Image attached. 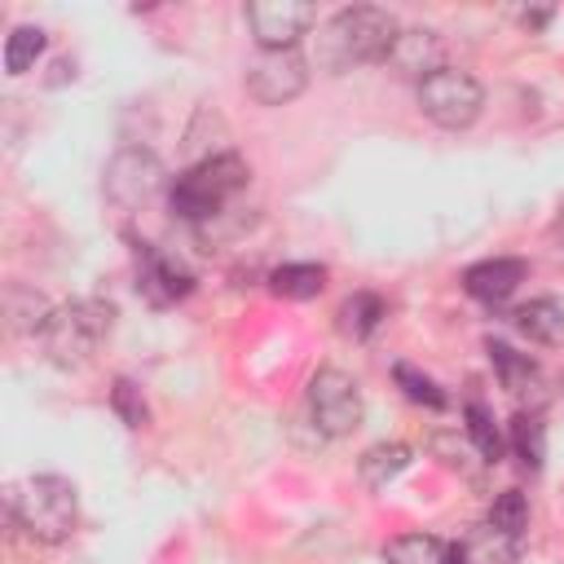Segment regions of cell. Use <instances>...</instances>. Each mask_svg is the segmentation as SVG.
Wrapping results in <instances>:
<instances>
[{
    "mask_svg": "<svg viewBox=\"0 0 564 564\" xmlns=\"http://www.w3.org/2000/svg\"><path fill=\"white\" fill-rule=\"evenodd\" d=\"M397 35H401V26L388 9L352 4V9H339L317 31V62L330 75H344L352 66H370V62H388Z\"/></svg>",
    "mask_w": 564,
    "mask_h": 564,
    "instance_id": "obj_1",
    "label": "cell"
},
{
    "mask_svg": "<svg viewBox=\"0 0 564 564\" xmlns=\"http://www.w3.org/2000/svg\"><path fill=\"white\" fill-rule=\"evenodd\" d=\"M247 181H251V167L234 150H220V154H207L194 167H185L167 185V203H172V212L181 220L207 225V220H216L247 189Z\"/></svg>",
    "mask_w": 564,
    "mask_h": 564,
    "instance_id": "obj_2",
    "label": "cell"
},
{
    "mask_svg": "<svg viewBox=\"0 0 564 564\" xmlns=\"http://www.w3.org/2000/svg\"><path fill=\"white\" fill-rule=\"evenodd\" d=\"M9 516L13 524L44 546H57L75 533L79 524V498L75 485L62 476H31L18 489H9Z\"/></svg>",
    "mask_w": 564,
    "mask_h": 564,
    "instance_id": "obj_3",
    "label": "cell"
},
{
    "mask_svg": "<svg viewBox=\"0 0 564 564\" xmlns=\"http://www.w3.org/2000/svg\"><path fill=\"white\" fill-rule=\"evenodd\" d=\"M115 326V308L106 300H66L53 308V317L44 322L40 339H44V357L53 366H84L97 344L110 335Z\"/></svg>",
    "mask_w": 564,
    "mask_h": 564,
    "instance_id": "obj_4",
    "label": "cell"
},
{
    "mask_svg": "<svg viewBox=\"0 0 564 564\" xmlns=\"http://www.w3.org/2000/svg\"><path fill=\"white\" fill-rule=\"evenodd\" d=\"M308 414H313V427L330 441L339 436H352L361 427V388L348 370H335V366H322L313 379H308Z\"/></svg>",
    "mask_w": 564,
    "mask_h": 564,
    "instance_id": "obj_5",
    "label": "cell"
},
{
    "mask_svg": "<svg viewBox=\"0 0 564 564\" xmlns=\"http://www.w3.org/2000/svg\"><path fill=\"white\" fill-rule=\"evenodd\" d=\"M419 110H423L436 128L458 132V128H471V123L480 119V110H485V88L476 84V75L445 66V70H436L432 79L419 84Z\"/></svg>",
    "mask_w": 564,
    "mask_h": 564,
    "instance_id": "obj_6",
    "label": "cell"
},
{
    "mask_svg": "<svg viewBox=\"0 0 564 564\" xmlns=\"http://www.w3.org/2000/svg\"><path fill=\"white\" fill-rule=\"evenodd\" d=\"M163 185H167V172H163V163H159L154 150L128 145V150H119V154L106 163V198H110L115 207H123V212L150 207Z\"/></svg>",
    "mask_w": 564,
    "mask_h": 564,
    "instance_id": "obj_7",
    "label": "cell"
},
{
    "mask_svg": "<svg viewBox=\"0 0 564 564\" xmlns=\"http://www.w3.org/2000/svg\"><path fill=\"white\" fill-rule=\"evenodd\" d=\"M317 22V9L313 4H300V0H256L247 4V26L260 44V53H282V48H295Z\"/></svg>",
    "mask_w": 564,
    "mask_h": 564,
    "instance_id": "obj_8",
    "label": "cell"
},
{
    "mask_svg": "<svg viewBox=\"0 0 564 564\" xmlns=\"http://www.w3.org/2000/svg\"><path fill=\"white\" fill-rule=\"evenodd\" d=\"M308 84V62L300 48H282V53H260L247 70V93L260 106H286L304 93Z\"/></svg>",
    "mask_w": 564,
    "mask_h": 564,
    "instance_id": "obj_9",
    "label": "cell"
},
{
    "mask_svg": "<svg viewBox=\"0 0 564 564\" xmlns=\"http://www.w3.org/2000/svg\"><path fill=\"white\" fill-rule=\"evenodd\" d=\"M383 66H388L392 75H401V79L423 84V79H432L436 70H445V40H441L436 31H423V26L401 31Z\"/></svg>",
    "mask_w": 564,
    "mask_h": 564,
    "instance_id": "obj_10",
    "label": "cell"
},
{
    "mask_svg": "<svg viewBox=\"0 0 564 564\" xmlns=\"http://www.w3.org/2000/svg\"><path fill=\"white\" fill-rule=\"evenodd\" d=\"M137 291L150 300V304H176V300H185L189 291H194V278H189V269L176 260V256H167V251H159V247H145L141 251V269H137Z\"/></svg>",
    "mask_w": 564,
    "mask_h": 564,
    "instance_id": "obj_11",
    "label": "cell"
},
{
    "mask_svg": "<svg viewBox=\"0 0 564 564\" xmlns=\"http://www.w3.org/2000/svg\"><path fill=\"white\" fill-rule=\"evenodd\" d=\"M524 273H529L524 260H516V256H494V260L471 264V269L463 273V286H467V295L480 300V304H502V300L516 295V286L524 282Z\"/></svg>",
    "mask_w": 564,
    "mask_h": 564,
    "instance_id": "obj_12",
    "label": "cell"
},
{
    "mask_svg": "<svg viewBox=\"0 0 564 564\" xmlns=\"http://www.w3.org/2000/svg\"><path fill=\"white\" fill-rule=\"evenodd\" d=\"M516 555H520V538H516V533H502V529H494V524L467 533V538L454 546V560H458V564H516Z\"/></svg>",
    "mask_w": 564,
    "mask_h": 564,
    "instance_id": "obj_13",
    "label": "cell"
},
{
    "mask_svg": "<svg viewBox=\"0 0 564 564\" xmlns=\"http://www.w3.org/2000/svg\"><path fill=\"white\" fill-rule=\"evenodd\" d=\"M516 326L533 344H551L555 348V344H564V304L551 300V295H538V300L516 308Z\"/></svg>",
    "mask_w": 564,
    "mask_h": 564,
    "instance_id": "obj_14",
    "label": "cell"
},
{
    "mask_svg": "<svg viewBox=\"0 0 564 564\" xmlns=\"http://www.w3.org/2000/svg\"><path fill=\"white\" fill-rule=\"evenodd\" d=\"M485 348H489V361H494L498 383H502L511 397H524L529 388H538V361H533L529 352H516V348L502 344V339H489Z\"/></svg>",
    "mask_w": 564,
    "mask_h": 564,
    "instance_id": "obj_15",
    "label": "cell"
},
{
    "mask_svg": "<svg viewBox=\"0 0 564 564\" xmlns=\"http://www.w3.org/2000/svg\"><path fill=\"white\" fill-rule=\"evenodd\" d=\"M507 449L520 458V467L538 471L542 458H546V427H542V414L516 410L511 423H507Z\"/></svg>",
    "mask_w": 564,
    "mask_h": 564,
    "instance_id": "obj_16",
    "label": "cell"
},
{
    "mask_svg": "<svg viewBox=\"0 0 564 564\" xmlns=\"http://www.w3.org/2000/svg\"><path fill=\"white\" fill-rule=\"evenodd\" d=\"M383 564H454V546L432 533H401L383 546Z\"/></svg>",
    "mask_w": 564,
    "mask_h": 564,
    "instance_id": "obj_17",
    "label": "cell"
},
{
    "mask_svg": "<svg viewBox=\"0 0 564 564\" xmlns=\"http://www.w3.org/2000/svg\"><path fill=\"white\" fill-rule=\"evenodd\" d=\"M326 286V269L313 260H295V264H278L269 273V291L282 300H313Z\"/></svg>",
    "mask_w": 564,
    "mask_h": 564,
    "instance_id": "obj_18",
    "label": "cell"
},
{
    "mask_svg": "<svg viewBox=\"0 0 564 564\" xmlns=\"http://www.w3.org/2000/svg\"><path fill=\"white\" fill-rule=\"evenodd\" d=\"M405 467H410V445H401V441H383L361 454V480L370 489H388Z\"/></svg>",
    "mask_w": 564,
    "mask_h": 564,
    "instance_id": "obj_19",
    "label": "cell"
},
{
    "mask_svg": "<svg viewBox=\"0 0 564 564\" xmlns=\"http://www.w3.org/2000/svg\"><path fill=\"white\" fill-rule=\"evenodd\" d=\"M383 317H388L383 300L370 295V291H357V295H348L344 308H339V330H344L348 339H366Z\"/></svg>",
    "mask_w": 564,
    "mask_h": 564,
    "instance_id": "obj_20",
    "label": "cell"
},
{
    "mask_svg": "<svg viewBox=\"0 0 564 564\" xmlns=\"http://www.w3.org/2000/svg\"><path fill=\"white\" fill-rule=\"evenodd\" d=\"M44 44H48V35L40 26H13L9 40H4V70L9 75H26L35 66V57L44 53Z\"/></svg>",
    "mask_w": 564,
    "mask_h": 564,
    "instance_id": "obj_21",
    "label": "cell"
},
{
    "mask_svg": "<svg viewBox=\"0 0 564 564\" xmlns=\"http://www.w3.org/2000/svg\"><path fill=\"white\" fill-rule=\"evenodd\" d=\"M463 419H467V441L476 445V454H480L485 463H498V458H502V449H507V441L498 436V427H494L489 410H485V405H467V410H463Z\"/></svg>",
    "mask_w": 564,
    "mask_h": 564,
    "instance_id": "obj_22",
    "label": "cell"
},
{
    "mask_svg": "<svg viewBox=\"0 0 564 564\" xmlns=\"http://www.w3.org/2000/svg\"><path fill=\"white\" fill-rule=\"evenodd\" d=\"M489 524L502 529V533H516V538H520V533L529 529V498H524L520 489L498 494L494 507H489Z\"/></svg>",
    "mask_w": 564,
    "mask_h": 564,
    "instance_id": "obj_23",
    "label": "cell"
},
{
    "mask_svg": "<svg viewBox=\"0 0 564 564\" xmlns=\"http://www.w3.org/2000/svg\"><path fill=\"white\" fill-rule=\"evenodd\" d=\"M392 375H397V383H401V392H405L410 401H419V405H427V410H445V405H449V397H445L427 375H419L414 366H405V361H401Z\"/></svg>",
    "mask_w": 564,
    "mask_h": 564,
    "instance_id": "obj_24",
    "label": "cell"
},
{
    "mask_svg": "<svg viewBox=\"0 0 564 564\" xmlns=\"http://www.w3.org/2000/svg\"><path fill=\"white\" fill-rule=\"evenodd\" d=\"M110 405H115V414H119L128 427H145V423H150V405H145L141 388H137L132 379H115V388H110Z\"/></svg>",
    "mask_w": 564,
    "mask_h": 564,
    "instance_id": "obj_25",
    "label": "cell"
},
{
    "mask_svg": "<svg viewBox=\"0 0 564 564\" xmlns=\"http://www.w3.org/2000/svg\"><path fill=\"white\" fill-rule=\"evenodd\" d=\"M520 22H524L529 31H538V26H546V22H551V9H524V13H520Z\"/></svg>",
    "mask_w": 564,
    "mask_h": 564,
    "instance_id": "obj_26",
    "label": "cell"
}]
</instances>
